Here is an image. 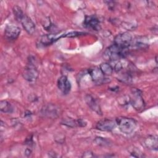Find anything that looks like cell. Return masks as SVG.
<instances>
[{
	"label": "cell",
	"mask_w": 158,
	"mask_h": 158,
	"mask_svg": "<svg viewBox=\"0 0 158 158\" xmlns=\"http://www.w3.org/2000/svg\"><path fill=\"white\" fill-rule=\"evenodd\" d=\"M19 22L21 23L23 28L28 34L32 35L34 33L35 31V25L28 16L24 14Z\"/></svg>",
	"instance_id": "cell-10"
},
{
	"label": "cell",
	"mask_w": 158,
	"mask_h": 158,
	"mask_svg": "<svg viewBox=\"0 0 158 158\" xmlns=\"http://www.w3.org/2000/svg\"><path fill=\"white\" fill-rule=\"evenodd\" d=\"M122 69H123V65H122V62H120V61H117V62L115 63V65H114V68H113V69H114L115 72H117L121 71Z\"/></svg>",
	"instance_id": "cell-24"
},
{
	"label": "cell",
	"mask_w": 158,
	"mask_h": 158,
	"mask_svg": "<svg viewBox=\"0 0 158 158\" xmlns=\"http://www.w3.org/2000/svg\"><path fill=\"white\" fill-rule=\"evenodd\" d=\"M41 113L49 117H56L59 115V109L55 105H48L41 110Z\"/></svg>",
	"instance_id": "cell-15"
},
{
	"label": "cell",
	"mask_w": 158,
	"mask_h": 158,
	"mask_svg": "<svg viewBox=\"0 0 158 158\" xmlns=\"http://www.w3.org/2000/svg\"><path fill=\"white\" fill-rule=\"evenodd\" d=\"M85 33L83 32H81V31H72L68 33H66L65 34V37H76V36H78L80 35H84Z\"/></svg>",
	"instance_id": "cell-23"
},
{
	"label": "cell",
	"mask_w": 158,
	"mask_h": 158,
	"mask_svg": "<svg viewBox=\"0 0 158 158\" xmlns=\"http://www.w3.org/2000/svg\"><path fill=\"white\" fill-rule=\"evenodd\" d=\"M145 37H138L135 40H133L131 46H134L137 49H146L148 46V41Z\"/></svg>",
	"instance_id": "cell-16"
},
{
	"label": "cell",
	"mask_w": 158,
	"mask_h": 158,
	"mask_svg": "<svg viewBox=\"0 0 158 158\" xmlns=\"http://www.w3.org/2000/svg\"><path fill=\"white\" fill-rule=\"evenodd\" d=\"M94 157V154L92 152L89 151L85 152L82 155V157Z\"/></svg>",
	"instance_id": "cell-26"
},
{
	"label": "cell",
	"mask_w": 158,
	"mask_h": 158,
	"mask_svg": "<svg viewBox=\"0 0 158 158\" xmlns=\"http://www.w3.org/2000/svg\"><path fill=\"white\" fill-rule=\"evenodd\" d=\"M94 142L96 144L101 146H109L110 143L109 141L107 139L102 137H96L94 139Z\"/></svg>",
	"instance_id": "cell-20"
},
{
	"label": "cell",
	"mask_w": 158,
	"mask_h": 158,
	"mask_svg": "<svg viewBox=\"0 0 158 158\" xmlns=\"http://www.w3.org/2000/svg\"><path fill=\"white\" fill-rule=\"evenodd\" d=\"M127 49L122 48L113 44L108 47L104 52V57L112 61H117L121 58H123L127 53Z\"/></svg>",
	"instance_id": "cell-1"
},
{
	"label": "cell",
	"mask_w": 158,
	"mask_h": 158,
	"mask_svg": "<svg viewBox=\"0 0 158 158\" xmlns=\"http://www.w3.org/2000/svg\"><path fill=\"white\" fill-rule=\"evenodd\" d=\"M130 154L133 157H141V156H143L142 154L139 152V150H135V149H133L132 151H130Z\"/></svg>",
	"instance_id": "cell-25"
},
{
	"label": "cell",
	"mask_w": 158,
	"mask_h": 158,
	"mask_svg": "<svg viewBox=\"0 0 158 158\" xmlns=\"http://www.w3.org/2000/svg\"><path fill=\"white\" fill-rule=\"evenodd\" d=\"M120 131L124 134L131 133L136 127V122L131 118L119 117L115 119Z\"/></svg>",
	"instance_id": "cell-2"
},
{
	"label": "cell",
	"mask_w": 158,
	"mask_h": 158,
	"mask_svg": "<svg viewBox=\"0 0 158 158\" xmlns=\"http://www.w3.org/2000/svg\"><path fill=\"white\" fill-rule=\"evenodd\" d=\"M62 123L65 125H67L68 127H75L78 126L77 120H73L72 119H65L63 122H62Z\"/></svg>",
	"instance_id": "cell-21"
},
{
	"label": "cell",
	"mask_w": 158,
	"mask_h": 158,
	"mask_svg": "<svg viewBox=\"0 0 158 158\" xmlns=\"http://www.w3.org/2000/svg\"><path fill=\"white\" fill-rule=\"evenodd\" d=\"M20 33V28L15 25H7L5 28L4 35L9 40H14L17 39Z\"/></svg>",
	"instance_id": "cell-13"
},
{
	"label": "cell",
	"mask_w": 158,
	"mask_h": 158,
	"mask_svg": "<svg viewBox=\"0 0 158 158\" xmlns=\"http://www.w3.org/2000/svg\"><path fill=\"white\" fill-rule=\"evenodd\" d=\"M133 41L132 36L128 32L118 34L114 38V44L122 48L128 49Z\"/></svg>",
	"instance_id": "cell-4"
},
{
	"label": "cell",
	"mask_w": 158,
	"mask_h": 158,
	"mask_svg": "<svg viewBox=\"0 0 158 158\" xmlns=\"http://www.w3.org/2000/svg\"><path fill=\"white\" fill-rule=\"evenodd\" d=\"M13 13L14 14V16H15V19L18 21H19L20 20V19L22 17V16L25 14L23 12L22 9L18 6H14V7H13Z\"/></svg>",
	"instance_id": "cell-19"
},
{
	"label": "cell",
	"mask_w": 158,
	"mask_h": 158,
	"mask_svg": "<svg viewBox=\"0 0 158 158\" xmlns=\"http://www.w3.org/2000/svg\"><path fill=\"white\" fill-rule=\"evenodd\" d=\"M144 145L146 148L151 150H157L158 141L157 136L149 135L144 139Z\"/></svg>",
	"instance_id": "cell-14"
},
{
	"label": "cell",
	"mask_w": 158,
	"mask_h": 158,
	"mask_svg": "<svg viewBox=\"0 0 158 158\" xmlns=\"http://www.w3.org/2000/svg\"><path fill=\"white\" fill-rule=\"evenodd\" d=\"M85 101L89 108L96 112L98 115H102V111L98 101L90 94H86L85 97Z\"/></svg>",
	"instance_id": "cell-12"
},
{
	"label": "cell",
	"mask_w": 158,
	"mask_h": 158,
	"mask_svg": "<svg viewBox=\"0 0 158 158\" xmlns=\"http://www.w3.org/2000/svg\"><path fill=\"white\" fill-rule=\"evenodd\" d=\"M0 110L4 113H12L13 112V107L7 101L3 100L0 102Z\"/></svg>",
	"instance_id": "cell-17"
},
{
	"label": "cell",
	"mask_w": 158,
	"mask_h": 158,
	"mask_svg": "<svg viewBox=\"0 0 158 158\" xmlns=\"http://www.w3.org/2000/svg\"><path fill=\"white\" fill-rule=\"evenodd\" d=\"M115 120L104 118L98 121L96 125V128L102 131H111L116 126Z\"/></svg>",
	"instance_id": "cell-6"
},
{
	"label": "cell",
	"mask_w": 158,
	"mask_h": 158,
	"mask_svg": "<svg viewBox=\"0 0 158 158\" xmlns=\"http://www.w3.org/2000/svg\"><path fill=\"white\" fill-rule=\"evenodd\" d=\"M88 73L89 74L92 80L97 84L104 83V81L106 80L104 75L98 67L94 66L89 69Z\"/></svg>",
	"instance_id": "cell-7"
},
{
	"label": "cell",
	"mask_w": 158,
	"mask_h": 158,
	"mask_svg": "<svg viewBox=\"0 0 158 158\" xmlns=\"http://www.w3.org/2000/svg\"><path fill=\"white\" fill-rule=\"evenodd\" d=\"M22 76L25 80L29 82H34L36 80L38 77V72L31 60L24 69Z\"/></svg>",
	"instance_id": "cell-5"
},
{
	"label": "cell",
	"mask_w": 158,
	"mask_h": 158,
	"mask_svg": "<svg viewBox=\"0 0 158 158\" xmlns=\"http://www.w3.org/2000/svg\"><path fill=\"white\" fill-rule=\"evenodd\" d=\"M57 87L64 94H67L71 89V83L65 75H62L57 80Z\"/></svg>",
	"instance_id": "cell-11"
},
{
	"label": "cell",
	"mask_w": 158,
	"mask_h": 158,
	"mask_svg": "<svg viewBox=\"0 0 158 158\" xmlns=\"http://www.w3.org/2000/svg\"><path fill=\"white\" fill-rule=\"evenodd\" d=\"M83 24L86 27L90 28L93 30L98 31L101 29L99 20H98L96 16L93 15L86 16L84 20Z\"/></svg>",
	"instance_id": "cell-9"
},
{
	"label": "cell",
	"mask_w": 158,
	"mask_h": 158,
	"mask_svg": "<svg viewBox=\"0 0 158 158\" xmlns=\"http://www.w3.org/2000/svg\"><path fill=\"white\" fill-rule=\"evenodd\" d=\"M130 97V104L138 112L142 111L145 107V103L141 95V92L136 88H132Z\"/></svg>",
	"instance_id": "cell-3"
},
{
	"label": "cell",
	"mask_w": 158,
	"mask_h": 158,
	"mask_svg": "<svg viewBox=\"0 0 158 158\" xmlns=\"http://www.w3.org/2000/svg\"><path fill=\"white\" fill-rule=\"evenodd\" d=\"M99 69H101L103 74L106 75H110L114 71L113 67L111 66L110 64L107 62L101 63L99 65Z\"/></svg>",
	"instance_id": "cell-18"
},
{
	"label": "cell",
	"mask_w": 158,
	"mask_h": 158,
	"mask_svg": "<svg viewBox=\"0 0 158 158\" xmlns=\"http://www.w3.org/2000/svg\"><path fill=\"white\" fill-rule=\"evenodd\" d=\"M118 79L120 80H121L122 82H125V83H129L131 81V77L130 76V74L128 73H123V75H122Z\"/></svg>",
	"instance_id": "cell-22"
},
{
	"label": "cell",
	"mask_w": 158,
	"mask_h": 158,
	"mask_svg": "<svg viewBox=\"0 0 158 158\" xmlns=\"http://www.w3.org/2000/svg\"><path fill=\"white\" fill-rule=\"evenodd\" d=\"M65 33H60L45 35L40 38V42L44 46L49 45L56 41L57 40H59L60 38L65 37Z\"/></svg>",
	"instance_id": "cell-8"
}]
</instances>
